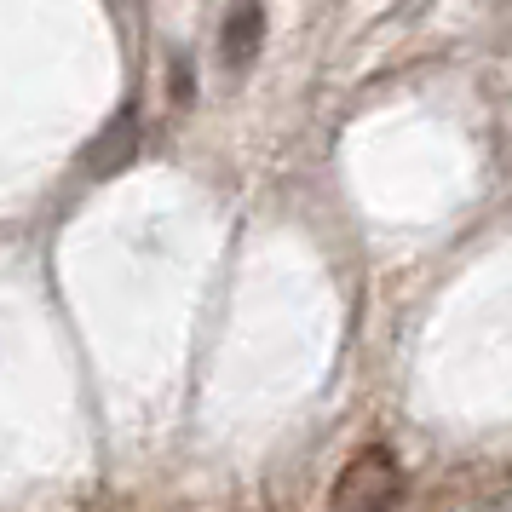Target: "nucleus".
Returning a JSON list of instances; mask_svg holds the SVG:
<instances>
[{"label": "nucleus", "mask_w": 512, "mask_h": 512, "mask_svg": "<svg viewBox=\"0 0 512 512\" xmlns=\"http://www.w3.org/2000/svg\"><path fill=\"white\" fill-rule=\"evenodd\" d=\"M403 501V466L392 449H357L334 484V512H392Z\"/></svg>", "instance_id": "nucleus-1"}, {"label": "nucleus", "mask_w": 512, "mask_h": 512, "mask_svg": "<svg viewBox=\"0 0 512 512\" xmlns=\"http://www.w3.org/2000/svg\"><path fill=\"white\" fill-rule=\"evenodd\" d=\"M265 47V6L259 0H236L225 29H219V58H225V70H248Z\"/></svg>", "instance_id": "nucleus-2"}, {"label": "nucleus", "mask_w": 512, "mask_h": 512, "mask_svg": "<svg viewBox=\"0 0 512 512\" xmlns=\"http://www.w3.org/2000/svg\"><path fill=\"white\" fill-rule=\"evenodd\" d=\"M133 144H139V116L127 110V116H116L104 133H98V144H93V156H87V167L93 173H116L127 156H133Z\"/></svg>", "instance_id": "nucleus-3"}]
</instances>
